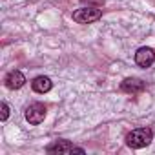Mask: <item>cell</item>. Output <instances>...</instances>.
<instances>
[{
  "label": "cell",
  "mask_w": 155,
  "mask_h": 155,
  "mask_svg": "<svg viewBox=\"0 0 155 155\" xmlns=\"http://www.w3.org/2000/svg\"><path fill=\"white\" fill-rule=\"evenodd\" d=\"M151 140H153V131L150 128H137L126 135V144L133 150L146 148Z\"/></svg>",
  "instance_id": "obj_1"
},
{
  "label": "cell",
  "mask_w": 155,
  "mask_h": 155,
  "mask_svg": "<svg viewBox=\"0 0 155 155\" xmlns=\"http://www.w3.org/2000/svg\"><path fill=\"white\" fill-rule=\"evenodd\" d=\"M71 17L77 24H93L102 17V9H99V8H81V9H75Z\"/></svg>",
  "instance_id": "obj_2"
},
{
  "label": "cell",
  "mask_w": 155,
  "mask_h": 155,
  "mask_svg": "<svg viewBox=\"0 0 155 155\" xmlns=\"http://www.w3.org/2000/svg\"><path fill=\"white\" fill-rule=\"evenodd\" d=\"M46 151L48 153H84V148H77L69 140L60 139V140H55L49 146H46Z\"/></svg>",
  "instance_id": "obj_3"
},
{
  "label": "cell",
  "mask_w": 155,
  "mask_h": 155,
  "mask_svg": "<svg viewBox=\"0 0 155 155\" xmlns=\"http://www.w3.org/2000/svg\"><path fill=\"white\" fill-rule=\"evenodd\" d=\"M44 119H46V106H44V104L33 102V104L28 106V110H26V120H28L29 124L37 126V124H40Z\"/></svg>",
  "instance_id": "obj_4"
},
{
  "label": "cell",
  "mask_w": 155,
  "mask_h": 155,
  "mask_svg": "<svg viewBox=\"0 0 155 155\" xmlns=\"http://www.w3.org/2000/svg\"><path fill=\"white\" fill-rule=\"evenodd\" d=\"M135 62L140 68H150L155 62V51L151 48H146V46L144 48H139L137 53H135Z\"/></svg>",
  "instance_id": "obj_5"
},
{
  "label": "cell",
  "mask_w": 155,
  "mask_h": 155,
  "mask_svg": "<svg viewBox=\"0 0 155 155\" xmlns=\"http://www.w3.org/2000/svg\"><path fill=\"white\" fill-rule=\"evenodd\" d=\"M144 88H146L144 82H142L140 79H137V77H128V79H124V81L120 82V91L131 93V95L144 91Z\"/></svg>",
  "instance_id": "obj_6"
},
{
  "label": "cell",
  "mask_w": 155,
  "mask_h": 155,
  "mask_svg": "<svg viewBox=\"0 0 155 155\" xmlns=\"http://www.w3.org/2000/svg\"><path fill=\"white\" fill-rule=\"evenodd\" d=\"M6 86L9 88V90H20L24 84H26V77H24V73L22 71H18V69H13V71H9L8 75H6Z\"/></svg>",
  "instance_id": "obj_7"
},
{
  "label": "cell",
  "mask_w": 155,
  "mask_h": 155,
  "mask_svg": "<svg viewBox=\"0 0 155 155\" xmlns=\"http://www.w3.org/2000/svg\"><path fill=\"white\" fill-rule=\"evenodd\" d=\"M31 88H33V91H37V93H48V91L53 88V82H51L49 77L38 75V77H35V79H33Z\"/></svg>",
  "instance_id": "obj_8"
},
{
  "label": "cell",
  "mask_w": 155,
  "mask_h": 155,
  "mask_svg": "<svg viewBox=\"0 0 155 155\" xmlns=\"http://www.w3.org/2000/svg\"><path fill=\"white\" fill-rule=\"evenodd\" d=\"M8 117H9V106L2 102V120H8Z\"/></svg>",
  "instance_id": "obj_9"
}]
</instances>
